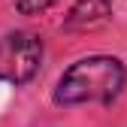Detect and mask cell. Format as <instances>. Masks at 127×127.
I'll list each match as a JSON object with an SVG mask.
<instances>
[{"label": "cell", "instance_id": "1", "mask_svg": "<svg viewBox=\"0 0 127 127\" xmlns=\"http://www.w3.org/2000/svg\"><path fill=\"white\" fill-rule=\"evenodd\" d=\"M127 82L124 64L112 55H88L64 70L55 85V103L58 106H82V103H100L112 106Z\"/></svg>", "mask_w": 127, "mask_h": 127}, {"label": "cell", "instance_id": "2", "mask_svg": "<svg viewBox=\"0 0 127 127\" xmlns=\"http://www.w3.org/2000/svg\"><path fill=\"white\" fill-rule=\"evenodd\" d=\"M42 64V39L30 30H12L0 36V82L27 85Z\"/></svg>", "mask_w": 127, "mask_h": 127}, {"label": "cell", "instance_id": "3", "mask_svg": "<svg viewBox=\"0 0 127 127\" xmlns=\"http://www.w3.org/2000/svg\"><path fill=\"white\" fill-rule=\"evenodd\" d=\"M112 18V3L109 0H76L70 6L64 30H94Z\"/></svg>", "mask_w": 127, "mask_h": 127}, {"label": "cell", "instance_id": "4", "mask_svg": "<svg viewBox=\"0 0 127 127\" xmlns=\"http://www.w3.org/2000/svg\"><path fill=\"white\" fill-rule=\"evenodd\" d=\"M58 0H15V9L21 15H36V12H45L49 6H55Z\"/></svg>", "mask_w": 127, "mask_h": 127}]
</instances>
